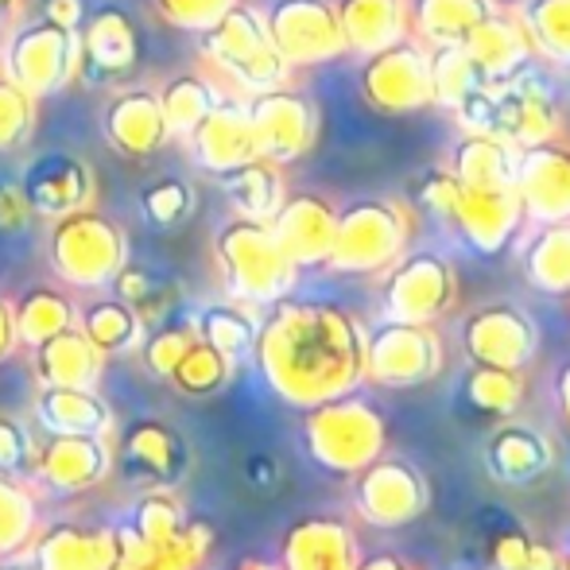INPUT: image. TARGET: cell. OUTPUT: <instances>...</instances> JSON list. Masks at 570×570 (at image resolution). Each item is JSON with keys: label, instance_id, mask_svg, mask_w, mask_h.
Here are the masks:
<instances>
[{"label": "cell", "instance_id": "6da1fadb", "mask_svg": "<svg viewBox=\"0 0 570 570\" xmlns=\"http://www.w3.org/2000/svg\"><path fill=\"white\" fill-rule=\"evenodd\" d=\"M253 350L287 404L315 407L365 381V331L334 303H272Z\"/></svg>", "mask_w": 570, "mask_h": 570}, {"label": "cell", "instance_id": "7a4b0ae2", "mask_svg": "<svg viewBox=\"0 0 570 570\" xmlns=\"http://www.w3.org/2000/svg\"><path fill=\"white\" fill-rule=\"evenodd\" d=\"M214 256H218L229 299L245 307H272L287 299L299 272L279 248L268 222L253 218H233L229 226H222L214 237Z\"/></svg>", "mask_w": 570, "mask_h": 570}, {"label": "cell", "instance_id": "3957f363", "mask_svg": "<svg viewBox=\"0 0 570 570\" xmlns=\"http://www.w3.org/2000/svg\"><path fill=\"white\" fill-rule=\"evenodd\" d=\"M412 210L400 198H357L334 222V245L326 268L345 276H376L407 253Z\"/></svg>", "mask_w": 570, "mask_h": 570}, {"label": "cell", "instance_id": "277c9868", "mask_svg": "<svg viewBox=\"0 0 570 570\" xmlns=\"http://www.w3.org/2000/svg\"><path fill=\"white\" fill-rule=\"evenodd\" d=\"M47 261L67 287H78V292L109 287L117 272L128 264V237L114 218L86 206V210L51 222Z\"/></svg>", "mask_w": 570, "mask_h": 570}, {"label": "cell", "instance_id": "5b68a950", "mask_svg": "<svg viewBox=\"0 0 570 570\" xmlns=\"http://www.w3.org/2000/svg\"><path fill=\"white\" fill-rule=\"evenodd\" d=\"M203 59L245 94L276 90L292 78V67L268 36V20L253 4H233L214 28L203 31Z\"/></svg>", "mask_w": 570, "mask_h": 570}, {"label": "cell", "instance_id": "8992f818", "mask_svg": "<svg viewBox=\"0 0 570 570\" xmlns=\"http://www.w3.org/2000/svg\"><path fill=\"white\" fill-rule=\"evenodd\" d=\"M303 439H307V451L318 465L334 473H361L384 454L389 431H384L381 412L365 396L345 392V396L311 407Z\"/></svg>", "mask_w": 570, "mask_h": 570}, {"label": "cell", "instance_id": "52a82bcc", "mask_svg": "<svg viewBox=\"0 0 570 570\" xmlns=\"http://www.w3.org/2000/svg\"><path fill=\"white\" fill-rule=\"evenodd\" d=\"M4 75L12 78L20 90L31 98H55L62 94L78 75H82V39L78 28H62V23L28 20L8 36L4 47Z\"/></svg>", "mask_w": 570, "mask_h": 570}, {"label": "cell", "instance_id": "ba28073f", "mask_svg": "<svg viewBox=\"0 0 570 570\" xmlns=\"http://www.w3.org/2000/svg\"><path fill=\"white\" fill-rule=\"evenodd\" d=\"M458 303V272L443 253H404L384 268L381 307L392 323L435 326Z\"/></svg>", "mask_w": 570, "mask_h": 570}, {"label": "cell", "instance_id": "9c48e42d", "mask_svg": "<svg viewBox=\"0 0 570 570\" xmlns=\"http://www.w3.org/2000/svg\"><path fill=\"white\" fill-rule=\"evenodd\" d=\"M493 136L509 140L512 148H532V144L563 136L556 86L532 59L509 78L493 82Z\"/></svg>", "mask_w": 570, "mask_h": 570}, {"label": "cell", "instance_id": "30bf717a", "mask_svg": "<svg viewBox=\"0 0 570 570\" xmlns=\"http://www.w3.org/2000/svg\"><path fill=\"white\" fill-rule=\"evenodd\" d=\"M361 98L384 117H404L435 106L431 94V47L404 36L400 43L365 55L361 67Z\"/></svg>", "mask_w": 570, "mask_h": 570}, {"label": "cell", "instance_id": "8fae6325", "mask_svg": "<svg viewBox=\"0 0 570 570\" xmlns=\"http://www.w3.org/2000/svg\"><path fill=\"white\" fill-rule=\"evenodd\" d=\"M443 368V338L435 326L423 323H392L365 334V381L384 389H420L435 381Z\"/></svg>", "mask_w": 570, "mask_h": 570}, {"label": "cell", "instance_id": "7c38bea8", "mask_svg": "<svg viewBox=\"0 0 570 570\" xmlns=\"http://www.w3.org/2000/svg\"><path fill=\"white\" fill-rule=\"evenodd\" d=\"M248 120H253L256 156L287 167L303 159L318 140V106L303 90L276 86V90L248 94Z\"/></svg>", "mask_w": 570, "mask_h": 570}, {"label": "cell", "instance_id": "4fadbf2b", "mask_svg": "<svg viewBox=\"0 0 570 570\" xmlns=\"http://www.w3.org/2000/svg\"><path fill=\"white\" fill-rule=\"evenodd\" d=\"M264 20H268V36L287 67H323L350 51L338 8L331 0H276L264 12Z\"/></svg>", "mask_w": 570, "mask_h": 570}, {"label": "cell", "instance_id": "5bb4252c", "mask_svg": "<svg viewBox=\"0 0 570 570\" xmlns=\"http://www.w3.org/2000/svg\"><path fill=\"white\" fill-rule=\"evenodd\" d=\"M428 509V481L400 458H376L357 473V517L373 528H404Z\"/></svg>", "mask_w": 570, "mask_h": 570}, {"label": "cell", "instance_id": "9a60e30c", "mask_svg": "<svg viewBox=\"0 0 570 570\" xmlns=\"http://www.w3.org/2000/svg\"><path fill=\"white\" fill-rule=\"evenodd\" d=\"M462 350L473 365L520 368L524 373V365L540 350V331L528 318V311L512 307V303H489L462 323Z\"/></svg>", "mask_w": 570, "mask_h": 570}, {"label": "cell", "instance_id": "2e32d148", "mask_svg": "<svg viewBox=\"0 0 570 570\" xmlns=\"http://www.w3.org/2000/svg\"><path fill=\"white\" fill-rule=\"evenodd\" d=\"M451 226L462 240L481 256H497L512 245V237L524 226V206L517 187H462L451 206Z\"/></svg>", "mask_w": 570, "mask_h": 570}, {"label": "cell", "instance_id": "e0dca14e", "mask_svg": "<svg viewBox=\"0 0 570 570\" xmlns=\"http://www.w3.org/2000/svg\"><path fill=\"white\" fill-rule=\"evenodd\" d=\"M20 190L36 218L55 222V218H67V214L94 206L98 179H94V167L86 164V159L70 156V151H47V156L31 159V164L23 167Z\"/></svg>", "mask_w": 570, "mask_h": 570}, {"label": "cell", "instance_id": "ac0fdd59", "mask_svg": "<svg viewBox=\"0 0 570 570\" xmlns=\"http://www.w3.org/2000/svg\"><path fill=\"white\" fill-rule=\"evenodd\" d=\"M524 222L570 218V144L563 136L517 151V179Z\"/></svg>", "mask_w": 570, "mask_h": 570}, {"label": "cell", "instance_id": "d6986e66", "mask_svg": "<svg viewBox=\"0 0 570 570\" xmlns=\"http://www.w3.org/2000/svg\"><path fill=\"white\" fill-rule=\"evenodd\" d=\"M334 222H338V210L323 195L299 190V195H287L279 203V210L272 214L268 226L295 268H318L331 256Z\"/></svg>", "mask_w": 570, "mask_h": 570}, {"label": "cell", "instance_id": "ffe728a7", "mask_svg": "<svg viewBox=\"0 0 570 570\" xmlns=\"http://www.w3.org/2000/svg\"><path fill=\"white\" fill-rule=\"evenodd\" d=\"M190 159L203 171L226 175L233 167L256 159V140H253V120H248L245 98H218L214 109L198 120V128L187 136Z\"/></svg>", "mask_w": 570, "mask_h": 570}, {"label": "cell", "instance_id": "44dd1931", "mask_svg": "<svg viewBox=\"0 0 570 570\" xmlns=\"http://www.w3.org/2000/svg\"><path fill=\"white\" fill-rule=\"evenodd\" d=\"M101 132H106L109 148L128 159H148L171 140L167 132L164 109H159V94L151 90H120L101 109Z\"/></svg>", "mask_w": 570, "mask_h": 570}, {"label": "cell", "instance_id": "7402d4cb", "mask_svg": "<svg viewBox=\"0 0 570 570\" xmlns=\"http://www.w3.org/2000/svg\"><path fill=\"white\" fill-rule=\"evenodd\" d=\"M36 478L59 493H86L94 489L114 465V451L101 435H51L31 454Z\"/></svg>", "mask_w": 570, "mask_h": 570}, {"label": "cell", "instance_id": "603a6c76", "mask_svg": "<svg viewBox=\"0 0 570 570\" xmlns=\"http://www.w3.org/2000/svg\"><path fill=\"white\" fill-rule=\"evenodd\" d=\"M462 51L470 55V62L478 67V75L485 82H501L517 67H524L528 59H535L532 39H528L524 23L512 8L493 4L462 39Z\"/></svg>", "mask_w": 570, "mask_h": 570}, {"label": "cell", "instance_id": "cb8c5ba5", "mask_svg": "<svg viewBox=\"0 0 570 570\" xmlns=\"http://www.w3.org/2000/svg\"><path fill=\"white\" fill-rule=\"evenodd\" d=\"M361 543L345 520L338 517H307L287 532L284 570H357Z\"/></svg>", "mask_w": 570, "mask_h": 570}, {"label": "cell", "instance_id": "d4e9b609", "mask_svg": "<svg viewBox=\"0 0 570 570\" xmlns=\"http://www.w3.org/2000/svg\"><path fill=\"white\" fill-rule=\"evenodd\" d=\"M82 39V70L94 78H120L140 59V36L136 23L120 8H98L78 28Z\"/></svg>", "mask_w": 570, "mask_h": 570}, {"label": "cell", "instance_id": "484cf974", "mask_svg": "<svg viewBox=\"0 0 570 570\" xmlns=\"http://www.w3.org/2000/svg\"><path fill=\"white\" fill-rule=\"evenodd\" d=\"M101 361L106 353L78 331V323L36 345V376L43 389H98Z\"/></svg>", "mask_w": 570, "mask_h": 570}, {"label": "cell", "instance_id": "4316f807", "mask_svg": "<svg viewBox=\"0 0 570 570\" xmlns=\"http://www.w3.org/2000/svg\"><path fill=\"white\" fill-rule=\"evenodd\" d=\"M117 559L114 570H198L203 556L210 551V528L183 524V532L167 543H148L132 528H117Z\"/></svg>", "mask_w": 570, "mask_h": 570}, {"label": "cell", "instance_id": "83f0119b", "mask_svg": "<svg viewBox=\"0 0 570 570\" xmlns=\"http://www.w3.org/2000/svg\"><path fill=\"white\" fill-rule=\"evenodd\" d=\"M345 47L357 55H376L400 43L412 31L407 0H334Z\"/></svg>", "mask_w": 570, "mask_h": 570}, {"label": "cell", "instance_id": "f1b7e54d", "mask_svg": "<svg viewBox=\"0 0 570 570\" xmlns=\"http://www.w3.org/2000/svg\"><path fill=\"white\" fill-rule=\"evenodd\" d=\"M520 268L543 295H570V218L535 222L520 245Z\"/></svg>", "mask_w": 570, "mask_h": 570}, {"label": "cell", "instance_id": "f546056e", "mask_svg": "<svg viewBox=\"0 0 570 570\" xmlns=\"http://www.w3.org/2000/svg\"><path fill=\"white\" fill-rule=\"evenodd\" d=\"M218 179H222V190H226V203L233 206L237 218L272 222V214H276L279 203L287 198L284 167L261 156L233 167L226 175H218Z\"/></svg>", "mask_w": 570, "mask_h": 570}, {"label": "cell", "instance_id": "4dcf8cb0", "mask_svg": "<svg viewBox=\"0 0 570 570\" xmlns=\"http://www.w3.org/2000/svg\"><path fill=\"white\" fill-rule=\"evenodd\" d=\"M36 420L51 435H106L114 412L98 389H39Z\"/></svg>", "mask_w": 570, "mask_h": 570}, {"label": "cell", "instance_id": "1f68e13d", "mask_svg": "<svg viewBox=\"0 0 570 570\" xmlns=\"http://www.w3.org/2000/svg\"><path fill=\"white\" fill-rule=\"evenodd\" d=\"M517 151L493 132H465L451 151V175L462 187H512Z\"/></svg>", "mask_w": 570, "mask_h": 570}, {"label": "cell", "instance_id": "d6a6232c", "mask_svg": "<svg viewBox=\"0 0 570 570\" xmlns=\"http://www.w3.org/2000/svg\"><path fill=\"white\" fill-rule=\"evenodd\" d=\"M117 540L114 532H94V528L62 524L36 543L39 570H114Z\"/></svg>", "mask_w": 570, "mask_h": 570}, {"label": "cell", "instance_id": "836d02e7", "mask_svg": "<svg viewBox=\"0 0 570 570\" xmlns=\"http://www.w3.org/2000/svg\"><path fill=\"white\" fill-rule=\"evenodd\" d=\"M485 458L493 478L509 481V485H524L551 465V446L540 431L524 428V423H501L489 439Z\"/></svg>", "mask_w": 570, "mask_h": 570}, {"label": "cell", "instance_id": "e575fe53", "mask_svg": "<svg viewBox=\"0 0 570 570\" xmlns=\"http://www.w3.org/2000/svg\"><path fill=\"white\" fill-rule=\"evenodd\" d=\"M120 462L132 473H148L156 481H171L187 465V446L171 428L156 420H140L120 439Z\"/></svg>", "mask_w": 570, "mask_h": 570}, {"label": "cell", "instance_id": "d590c367", "mask_svg": "<svg viewBox=\"0 0 570 570\" xmlns=\"http://www.w3.org/2000/svg\"><path fill=\"white\" fill-rule=\"evenodd\" d=\"M493 8V0H407V23L423 47L462 43L465 31Z\"/></svg>", "mask_w": 570, "mask_h": 570}, {"label": "cell", "instance_id": "8d00e7d4", "mask_svg": "<svg viewBox=\"0 0 570 570\" xmlns=\"http://www.w3.org/2000/svg\"><path fill=\"white\" fill-rule=\"evenodd\" d=\"M512 12L524 23L532 51L548 67L570 70V0H520Z\"/></svg>", "mask_w": 570, "mask_h": 570}, {"label": "cell", "instance_id": "74e56055", "mask_svg": "<svg viewBox=\"0 0 570 570\" xmlns=\"http://www.w3.org/2000/svg\"><path fill=\"white\" fill-rule=\"evenodd\" d=\"M12 318H16V338L23 345H39L55 338L59 331H67V326H75L78 311L67 299V292H59V287H31L12 307Z\"/></svg>", "mask_w": 570, "mask_h": 570}, {"label": "cell", "instance_id": "f35d334b", "mask_svg": "<svg viewBox=\"0 0 570 570\" xmlns=\"http://www.w3.org/2000/svg\"><path fill=\"white\" fill-rule=\"evenodd\" d=\"M78 331L86 334L101 353H120V350H132L136 342L144 338V323L125 299H94L78 311Z\"/></svg>", "mask_w": 570, "mask_h": 570}, {"label": "cell", "instance_id": "ab89813d", "mask_svg": "<svg viewBox=\"0 0 570 570\" xmlns=\"http://www.w3.org/2000/svg\"><path fill=\"white\" fill-rule=\"evenodd\" d=\"M218 98H222L218 86H214L206 75H175L171 82L159 90V109H164L167 132L187 140V136L198 128V120L214 109Z\"/></svg>", "mask_w": 570, "mask_h": 570}, {"label": "cell", "instance_id": "60d3db41", "mask_svg": "<svg viewBox=\"0 0 570 570\" xmlns=\"http://www.w3.org/2000/svg\"><path fill=\"white\" fill-rule=\"evenodd\" d=\"M465 400L478 407L481 415H512L524 404V376L520 368H493V365H473L465 376Z\"/></svg>", "mask_w": 570, "mask_h": 570}, {"label": "cell", "instance_id": "b9f144b4", "mask_svg": "<svg viewBox=\"0 0 570 570\" xmlns=\"http://www.w3.org/2000/svg\"><path fill=\"white\" fill-rule=\"evenodd\" d=\"M195 331L203 342H210L214 350H222L229 361H237L240 353H248L256 345V331H261V323L248 315L245 303H218V307L203 311V318L195 323Z\"/></svg>", "mask_w": 570, "mask_h": 570}, {"label": "cell", "instance_id": "7bdbcfd3", "mask_svg": "<svg viewBox=\"0 0 570 570\" xmlns=\"http://www.w3.org/2000/svg\"><path fill=\"white\" fill-rule=\"evenodd\" d=\"M117 292V299H125L128 307L140 315V323H164L167 311H171L175 303V287L167 284L164 276H156L151 268H144V264H125V268L114 276V284H109Z\"/></svg>", "mask_w": 570, "mask_h": 570}, {"label": "cell", "instance_id": "ee69618b", "mask_svg": "<svg viewBox=\"0 0 570 570\" xmlns=\"http://www.w3.org/2000/svg\"><path fill=\"white\" fill-rule=\"evenodd\" d=\"M229 373H233V361L226 357V353L214 350L210 342L195 338L190 342V350L179 357V365L171 368L167 381H171L183 396H210V392H218L222 384L229 381Z\"/></svg>", "mask_w": 570, "mask_h": 570}, {"label": "cell", "instance_id": "f6af8a7d", "mask_svg": "<svg viewBox=\"0 0 570 570\" xmlns=\"http://www.w3.org/2000/svg\"><path fill=\"white\" fill-rule=\"evenodd\" d=\"M481 82H485V78L478 75L470 55L462 51V43L431 47V94H435V106H443L454 114L458 101Z\"/></svg>", "mask_w": 570, "mask_h": 570}, {"label": "cell", "instance_id": "bcb514c9", "mask_svg": "<svg viewBox=\"0 0 570 570\" xmlns=\"http://www.w3.org/2000/svg\"><path fill=\"white\" fill-rule=\"evenodd\" d=\"M36 532V497L0 478V559L20 551Z\"/></svg>", "mask_w": 570, "mask_h": 570}, {"label": "cell", "instance_id": "7dc6e473", "mask_svg": "<svg viewBox=\"0 0 570 570\" xmlns=\"http://www.w3.org/2000/svg\"><path fill=\"white\" fill-rule=\"evenodd\" d=\"M36 120L39 98H31L12 78L0 75V151H16L20 144H28L36 132Z\"/></svg>", "mask_w": 570, "mask_h": 570}, {"label": "cell", "instance_id": "c3c4849f", "mask_svg": "<svg viewBox=\"0 0 570 570\" xmlns=\"http://www.w3.org/2000/svg\"><path fill=\"white\" fill-rule=\"evenodd\" d=\"M140 210L151 226L171 229L195 214V187L187 179H175V175L171 179H159L140 195Z\"/></svg>", "mask_w": 570, "mask_h": 570}, {"label": "cell", "instance_id": "681fc988", "mask_svg": "<svg viewBox=\"0 0 570 570\" xmlns=\"http://www.w3.org/2000/svg\"><path fill=\"white\" fill-rule=\"evenodd\" d=\"M183 524H187V520H183V509L175 504V497H167L156 489V493H148L140 504H136V517L128 528L148 543H167L183 532Z\"/></svg>", "mask_w": 570, "mask_h": 570}, {"label": "cell", "instance_id": "f907efd6", "mask_svg": "<svg viewBox=\"0 0 570 570\" xmlns=\"http://www.w3.org/2000/svg\"><path fill=\"white\" fill-rule=\"evenodd\" d=\"M195 338H198L195 326H156L144 338V365L156 376H171V368L179 365V357L190 350Z\"/></svg>", "mask_w": 570, "mask_h": 570}, {"label": "cell", "instance_id": "816d5d0a", "mask_svg": "<svg viewBox=\"0 0 570 570\" xmlns=\"http://www.w3.org/2000/svg\"><path fill=\"white\" fill-rule=\"evenodd\" d=\"M233 4H237V0H156L159 16H164L167 23H175V28H183V31H195V36L214 28Z\"/></svg>", "mask_w": 570, "mask_h": 570}, {"label": "cell", "instance_id": "f5cc1de1", "mask_svg": "<svg viewBox=\"0 0 570 570\" xmlns=\"http://www.w3.org/2000/svg\"><path fill=\"white\" fill-rule=\"evenodd\" d=\"M36 446H31V435L20 420H8L0 415V473H16L31 462Z\"/></svg>", "mask_w": 570, "mask_h": 570}, {"label": "cell", "instance_id": "db71d44e", "mask_svg": "<svg viewBox=\"0 0 570 570\" xmlns=\"http://www.w3.org/2000/svg\"><path fill=\"white\" fill-rule=\"evenodd\" d=\"M454 195H458V179L451 175V167H431L420 183V198L435 218H451V206H454Z\"/></svg>", "mask_w": 570, "mask_h": 570}, {"label": "cell", "instance_id": "11a10c76", "mask_svg": "<svg viewBox=\"0 0 570 570\" xmlns=\"http://www.w3.org/2000/svg\"><path fill=\"white\" fill-rule=\"evenodd\" d=\"M31 222H36V214H31L20 183H0V233H4V237H12V233L28 229Z\"/></svg>", "mask_w": 570, "mask_h": 570}, {"label": "cell", "instance_id": "9f6ffc18", "mask_svg": "<svg viewBox=\"0 0 570 570\" xmlns=\"http://www.w3.org/2000/svg\"><path fill=\"white\" fill-rule=\"evenodd\" d=\"M535 543L524 532H504L493 540V567L497 570H532Z\"/></svg>", "mask_w": 570, "mask_h": 570}, {"label": "cell", "instance_id": "6f0895ef", "mask_svg": "<svg viewBox=\"0 0 570 570\" xmlns=\"http://www.w3.org/2000/svg\"><path fill=\"white\" fill-rule=\"evenodd\" d=\"M39 16L62 23V28H82L86 8H82V0H43V12Z\"/></svg>", "mask_w": 570, "mask_h": 570}, {"label": "cell", "instance_id": "680465c9", "mask_svg": "<svg viewBox=\"0 0 570 570\" xmlns=\"http://www.w3.org/2000/svg\"><path fill=\"white\" fill-rule=\"evenodd\" d=\"M20 345V338H16V318H12V303L0 295V361L12 357V350Z\"/></svg>", "mask_w": 570, "mask_h": 570}, {"label": "cell", "instance_id": "91938a15", "mask_svg": "<svg viewBox=\"0 0 570 570\" xmlns=\"http://www.w3.org/2000/svg\"><path fill=\"white\" fill-rule=\"evenodd\" d=\"M357 570H415V567H407L400 556H373V559H361Z\"/></svg>", "mask_w": 570, "mask_h": 570}, {"label": "cell", "instance_id": "94428289", "mask_svg": "<svg viewBox=\"0 0 570 570\" xmlns=\"http://www.w3.org/2000/svg\"><path fill=\"white\" fill-rule=\"evenodd\" d=\"M556 392H559V407H563V420L570 428V361L559 368V381H556Z\"/></svg>", "mask_w": 570, "mask_h": 570}, {"label": "cell", "instance_id": "6125c7cd", "mask_svg": "<svg viewBox=\"0 0 570 570\" xmlns=\"http://www.w3.org/2000/svg\"><path fill=\"white\" fill-rule=\"evenodd\" d=\"M237 570H284L279 563H264V559H248V563H240Z\"/></svg>", "mask_w": 570, "mask_h": 570}, {"label": "cell", "instance_id": "be15d7a7", "mask_svg": "<svg viewBox=\"0 0 570 570\" xmlns=\"http://www.w3.org/2000/svg\"><path fill=\"white\" fill-rule=\"evenodd\" d=\"M12 4H20V0H0V8H12Z\"/></svg>", "mask_w": 570, "mask_h": 570}, {"label": "cell", "instance_id": "e7e4bbea", "mask_svg": "<svg viewBox=\"0 0 570 570\" xmlns=\"http://www.w3.org/2000/svg\"><path fill=\"white\" fill-rule=\"evenodd\" d=\"M8 570H39V567H8Z\"/></svg>", "mask_w": 570, "mask_h": 570}, {"label": "cell", "instance_id": "03108f58", "mask_svg": "<svg viewBox=\"0 0 570 570\" xmlns=\"http://www.w3.org/2000/svg\"><path fill=\"white\" fill-rule=\"evenodd\" d=\"M567 570H570V559H567Z\"/></svg>", "mask_w": 570, "mask_h": 570}, {"label": "cell", "instance_id": "003e7915", "mask_svg": "<svg viewBox=\"0 0 570 570\" xmlns=\"http://www.w3.org/2000/svg\"><path fill=\"white\" fill-rule=\"evenodd\" d=\"M493 4H501V0H493Z\"/></svg>", "mask_w": 570, "mask_h": 570}]
</instances>
